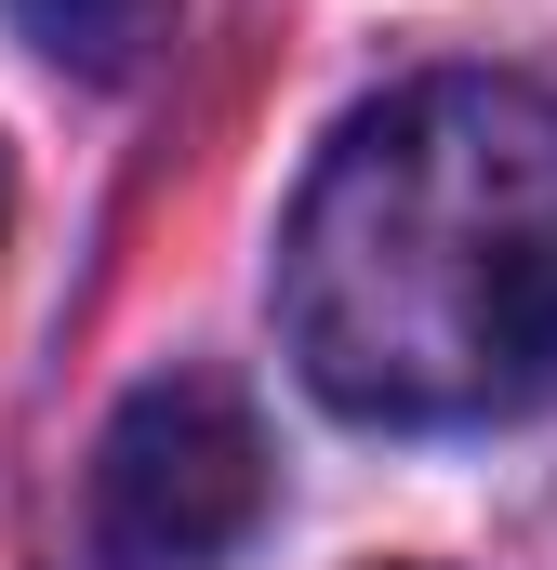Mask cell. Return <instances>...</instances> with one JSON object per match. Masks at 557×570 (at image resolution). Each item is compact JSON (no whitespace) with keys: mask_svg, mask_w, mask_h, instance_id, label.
Returning <instances> with one entry per match:
<instances>
[{"mask_svg":"<svg viewBox=\"0 0 557 570\" xmlns=\"http://www.w3.org/2000/svg\"><path fill=\"white\" fill-rule=\"evenodd\" d=\"M159 13H173V0H13V27H27L53 67H80V80H120L146 40H159Z\"/></svg>","mask_w":557,"mask_h":570,"instance_id":"cell-3","label":"cell"},{"mask_svg":"<svg viewBox=\"0 0 557 570\" xmlns=\"http://www.w3.org/2000/svg\"><path fill=\"white\" fill-rule=\"evenodd\" d=\"M266 518V425L226 372H159L94 451V531L134 570H213Z\"/></svg>","mask_w":557,"mask_h":570,"instance_id":"cell-2","label":"cell"},{"mask_svg":"<svg viewBox=\"0 0 557 570\" xmlns=\"http://www.w3.org/2000/svg\"><path fill=\"white\" fill-rule=\"evenodd\" d=\"M292 372L345 425H505L557 399V94L438 67L319 146L278 226Z\"/></svg>","mask_w":557,"mask_h":570,"instance_id":"cell-1","label":"cell"},{"mask_svg":"<svg viewBox=\"0 0 557 570\" xmlns=\"http://www.w3.org/2000/svg\"><path fill=\"white\" fill-rule=\"evenodd\" d=\"M0 226H13V186H0Z\"/></svg>","mask_w":557,"mask_h":570,"instance_id":"cell-4","label":"cell"}]
</instances>
